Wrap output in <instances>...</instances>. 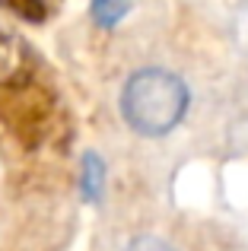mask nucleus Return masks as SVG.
<instances>
[{
	"mask_svg": "<svg viewBox=\"0 0 248 251\" xmlns=\"http://www.w3.org/2000/svg\"><path fill=\"white\" fill-rule=\"evenodd\" d=\"M29 67V51L16 42L13 35L0 32V83H13L25 74Z\"/></svg>",
	"mask_w": 248,
	"mask_h": 251,
	"instance_id": "2",
	"label": "nucleus"
},
{
	"mask_svg": "<svg viewBox=\"0 0 248 251\" xmlns=\"http://www.w3.org/2000/svg\"><path fill=\"white\" fill-rule=\"evenodd\" d=\"M99 188H102V166H99L96 156H89L86 159V194L96 201V197H99Z\"/></svg>",
	"mask_w": 248,
	"mask_h": 251,
	"instance_id": "4",
	"label": "nucleus"
},
{
	"mask_svg": "<svg viewBox=\"0 0 248 251\" xmlns=\"http://www.w3.org/2000/svg\"><path fill=\"white\" fill-rule=\"evenodd\" d=\"M124 251H175V248L166 245V242H159V239H153V235H143V239L130 242Z\"/></svg>",
	"mask_w": 248,
	"mask_h": 251,
	"instance_id": "5",
	"label": "nucleus"
},
{
	"mask_svg": "<svg viewBox=\"0 0 248 251\" xmlns=\"http://www.w3.org/2000/svg\"><path fill=\"white\" fill-rule=\"evenodd\" d=\"M127 10H130V0H96L93 3V19L99 25H115Z\"/></svg>",
	"mask_w": 248,
	"mask_h": 251,
	"instance_id": "3",
	"label": "nucleus"
},
{
	"mask_svg": "<svg viewBox=\"0 0 248 251\" xmlns=\"http://www.w3.org/2000/svg\"><path fill=\"white\" fill-rule=\"evenodd\" d=\"M188 108V89L175 74L159 67L140 70L121 92V111L127 124L143 137H159L181 121Z\"/></svg>",
	"mask_w": 248,
	"mask_h": 251,
	"instance_id": "1",
	"label": "nucleus"
}]
</instances>
